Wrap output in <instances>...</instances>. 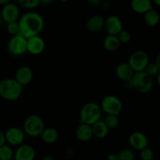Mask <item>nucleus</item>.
<instances>
[{
  "instance_id": "obj_1",
  "label": "nucleus",
  "mask_w": 160,
  "mask_h": 160,
  "mask_svg": "<svg viewBox=\"0 0 160 160\" xmlns=\"http://www.w3.org/2000/svg\"><path fill=\"white\" fill-rule=\"evenodd\" d=\"M18 23L20 26V34L27 39L39 35L45 28L43 17L34 11L23 13L19 18Z\"/></svg>"
},
{
  "instance_id": "obj_2",
  "label": "nucleus",
  "mask_w": 160,
  "mask_h": 160,
  "mask_svg": "<svg viewBox=\"0 0 160 160\" xmlns=\"http://www.w3.org/2000/svg\"><path fill=\"white\" fill-rule=\"evenodd\" d=\"M23 87L14 78H6L0 81V97L6 101H16L21 96Z\"/></svg>"
},
{
  "instance_id": "obj_3",
  "label": "nucleus",
  "mask_w": 160,
  "mask_h": 160,
  "mask_svg": "<svg viewBox=\"0 0 160 160\" xmlns=\"http://www.w3.org/2000/svg\"><path fill=\"white\" fill-rule=\"evenodd\" d=\"M102 112V111L100 105L93 102L86 103L83 106L80 112L81 123H85L92 126V124L101 120Z\"/></svg>"
},
{
  "instance_id": "obj_4",
  "label": "nucleus",
  "mask_w": 160,
  "mask_h": 160,
  "mask_svg": "<svg viewBox=\"0 0 160 160\" xmlns=\"http://www.w3.org/2000/svg\"><path fill=\"white\" fill-rule=\"evenodd\" d=\"M45 129V123L40 116L30 115L23 122V130L25 134L31 138L40 137L41 134Z\"/></svg>"
},
{
  "instance_id": "obj_5",
  "label": "nucleus",
  "mask_w": 160,
  "mask_h": 160,
  "mask_svg": "<svg viewBox=\"0 0 160 160\" xmlns=\"http://www.w3.org/2000/svg\"><path fill=\"white\" fill-rule=\"evenodd\" d=\"M133 89L140 94H147L153 87V78L147 74L145 71L136 72L131 78Z\"/></svg>"
},
{
  "instance_id": "obj_6",
  "label": "nucleus",
  "mask_w": 160,
  "mask_h": 160,
  "mask_svg": "<svg viewBox=\"0 0 160 160\" xmlns=\"http://www.w3.org/2000/svg\"><path fill=\"white\" fill-rule=\"evenodd\" d=\"M6 49L9 55L19 57L27 52V38L21 34L11 36L7 42Z\"/></svg>"
},
{
  "instance_id": "obj_7",
  "label": "nucleus",
  "mask_w": 160,
  "mask_h": 160,
  "mask_svg": "<svg viewBox=\"0 0 160 160\" xmlns=\"http://www.w3.org/2000/svg\"><path fill=\"white\" fill-rule=\"evenodd\" d=\"M100 107L106 115L119 116L123 109V103L115 95H106L102 100Z\"/></svg>"
},
{
  "instance_id": "obj_8",
  "label": "nucleus",
  "mask_w": 160,
  "mask_h": 160,
  "mask_svg": "<svg viewBox=\"0 0 160 160\" xmlns=\"http://www.w3.org/2000/svg\"><path fill=\"white\" fill-rule=\"evenodd\" d=\"M149 62V57L145 52L137 50L130 56L128 62L134 73L144 71Z\"/></svg>"
},
{
  "instance_id": "obj_9",
  "label": "nucleus",
  "mask_w": 160,
  "mask_h": 160,
  "mask_svg": "<svg viewBox=\"0 0 160 160\" xmlns=\"http://www.w3.org/2000/svg\"><path fill=\"white\" fill-rule=\"evenodd\" d=\"M6 143L12 146H20L25 140V133L21 128L11 127L4 132Z\"/></svg>"
},
{
  "instance_id": "obj_10",
  "label": "nucleus",
  "mask_w": 160,
  "mask_h": 160,
  "mask_svg": "<svg viewBox=\"0 0 160 160\" xmlns=\"http://www.w3.org/2000/svg\"><path fill=\"white\" fill-rule=\"evenodd\" d=\"M0 12H1L3 21L6 24L11 22L18 21L20 18V9H19V6L15 3L9 2L5 5Z\"/></svg>"
},
{
  "instance_id": "obj_11",
  "label": "nucleus",
  "mask_w": 160,
  "mask_h": 160,
  "mask_svg": "<svg viewBox=\"0 0 160 160\" xmlns=\"http://www.w3.org/2000/svg\"><path fill=\"white\" fill-rule=\"evenodd\" d=\"M104 29L109 35L117 36L123 29L121 19L116 15H110L105 19Z\"/></svg>"
},
{
  "instance_id": "obj_12",
  "label": "nucleus",
  "mask_w": 160,
  "mask_h": 160,
  "mask_svg": "<svg viewBox=\"0 0 160 160\" xmlns=\"http://www.w3.org/2000/svg\"><path fill=\"white\" fill-rule=\"evenodd\" d=\"M45 48V42L40 35L34 36L27 39V52L30 54L40 55Z\"/></svg>"
},
{
  "instance_id": "obj_13",
  "label": "nucleus",
  "mask_w": 160,
  "mask_h": 160,
  "mask_svg": "<svg viewBox=\"0 0 160 160\" xmlns=\"http://www.w3.org/2000/svg\"><path fill=\"white\" fill-rule=\"evenodd\" d=\"M34 78V73L32 69L28 66H21L17 69L14 79L22 86L31 84Z\"/></svg>"
},
{
  "instance_id": "obj_14",
  "label": "nucleus",
  "mask_w": 160,
  "mask_h": 160,
  "mask_svg": "<svg viewBox=\"0 0 160 160\" xmlns=\"http://www.w3.org/2000/svg\"><path fill=\"white\" fill-rule=\"evenodd\" d=\"M129 144L133 149L141 151L148 147V139L147 136L140 131L133 132L129 137Z\"/></svg>"
},
{
  "instance_id": "obj_15",
  "label": "nucleus",
  "mask_w": 160,
  "mask_h": 160,
  "mask_svg": "<svg viewBox=\"0 0 160 160\" xmlns=\"http://www.w3.org/2000/svg\"><path fill=\"white\" fill-rule=\"evenodd\" d=\"M36 152L31 145L22 144L14 152V160H34Z\"/></svg>"
},
{
  "instance_id": "obj_16",
  "label": "nucleus",
  "mask_w": 160,
  "mask_h": 160,
  "mask_svg": "<svg viewBox=\"0 0 160 160\" xmlns=\"http://www.w3.org/2000/svg\"><path fill=\"white\" fill-rule=\"evenodd\" d=\"M105 19L100 15H93L88 20L86 28L88 31L93 34L99 33L104 29Z\"/></svg>"
},
{
  "instance_id": "obj_17",
  "label": "nucleus",
  "mask_w": 160,
  "mask_h": 160,
  "mask_svg": "<svg viewBox=\"0 0 160 160\" xmlns=\"http://www.w3.org/2000/svg\"><path fill=\"white\" fill-rule=\"evenodd\" d=\"M115 73L119 79L122 81H125L131 80L134 76V72L128 62H121L116 67Z\"/></svg>"
},
{
  "instance_id": "obj_18",
  "label": "nucleus",
  "mask_w": 160,
  "mask_h": 160,
  "mask_svg": "<svg viewBox=\"0 0 160 160\" xmlns=\"http://www.w3.org/2000/svg\"><path fill=\"white\" fill-rule=\"evenodd\" d=\"M131 7L136 13L145 14L153 9L152 2V0H131Z\"/></svg>"
},
{
  "instance_id": "obj_19",
  "label": "nucleus",
  "mask_w": 160,
  "mask_h": 160,
  "mask_svg": "<svg viewBox=\"0 0 160 160\" xmlns=\"http://www.w3.org/2000/svg\"><path fill=\"white\" fill-rule=\"evenodd\" d=\"M76 137L82 142L90 141L93 138L92 126L85 123H81L76 130Z\"/></svg>"
},
{
  "instance_id": "obj_20",
  "label": "nucleus",
  "mask_w": 160,
  "mask_h": 160,
  "mask_svg": "<svg viewBox=\"0 0 160 160\" xmlns=\"http://www.w3.org/2000/svg\"><path fill=\"white\" fill-rule=\"evenodd\" d=\"M92 130L93 137H95L98 139L106 138L109 135V131H110L106 125V123L103 122V120H101L92 125Z\"/></svg>"
},
{
  "instance_id": "obj_21",
  "label": "nucleus",
  "mask_w": 160,
  "mask_h": 160,
  "mask_svg": "<svg viewBox=\"0 0 160 160\" xmlns=\"http://www.w3.org/2000/svg\"><path fill=\"white\" fill-rule=\"evenodd\" d=\"M41 138L46 144H54L59 138V133L54 128H45L40 135Z\"/></svg>"
},
{
  "instance_id": "obj_22",
  "label": "nucleus",
  "mask_w": 160,
  "mask_h": 160,
  "mask_svg": "<svg viewBox=\"0 0 160 160\" xmlns=\"http://www.w3.org/2000/svg\"><path fill=\"white\" fill-rule=\"evenodd\" d=\"M120 42H119L118 38L116 35H109L108 34L103 40V47L108 52H116L119 49L120 46Z\"/></svg>"
},
{
  "instance_id": "obj_23",
  "label": "nucleus",
  "mask_w": 160,
  "mask_h": 160,
  "mask_svg": "<svg viewBox=\"0 0 160 160\" xmlns=\"http://www.w3.org/2000/svg\"><path fill=\"white\" fill-rule=\"evenodd\" d=\"M145 23L149 27H156L159 24L160 15L156 9H152L144 14Z\"/></svg>"
},
{
  "instance_id": "obj_24",
  "label": "nucleus",
  "mask_w": 160,
  "mask_h": 160,
  "mask_svg": "<svg viewBox=\"0 0 160 160\" xmlns=\"http://www.w3.org/2000/svg\"><path fill=\"white\" fill-rule=\"evenodd\" d=\"M14 152L10 145L5 144L0 147V160H12Z\"/></svg>"
},
{
  "instance_id": "obj_25",
  "label": "nucleus",
  "mask_w": 160,
  "mask_h": 160,
  "mask_svg": "<svg viewBox=\"0 0 160 160\" xmlns=\"http://www.w3.org/2000/svg\"><path fill=\"white\" fill-rule=\"evenodd\" d=\"M135 156L131 148H123L119 153H117V160H134Z\"/></svg>"
},
{
  "instance_id": "obj_26",
  "label": "nucleus",
  "mask_w": 160,
  "mask_h": 160,
  "mask_svg": "<svg viewBox=\"0 0 160 160\" xmlns=\"http://www.w3.org/2000/svg\"><path fill=\"white\" fill-rule=\"evenodd\" d=\"M106 126L108 127L109 130L113 129V128H117L119 124V117L118 116L116 115H106L105 117L104 120H103Z\"/></svg>"
},
{
  "instance_id": "obj_27",
  "label": "nucleus",
  "mask_w": 160,
  "mask_h": 160,
  "mask_svg": "<svg viewBox=\"0 0 160 160\" xmlns=\"http://www.w3.org/2000/svg\"><path fill=\"white\" fill-rule=\"evenodd\" d=\"M20 6L26 9H34L40 5L39 0H17Z\"/></svg>"
},
{
  "instance_id": "obj_28",
  "label": "nucleus",
  "mask_w": 160,
  "mask_h": 160,
  "mask_svg": "<svg viewBox=\"0 0 160 160\" xmlns=\"http://www.w3.org/2000/svg\"><path fill=\"white\" fill-rule=\"evenodd\" d=\"M144 71H145L147 74L149 75L150 77H152V78H155L157 75H159L160 73V68L156 66V64L154 62H149L148 65H147V67H145Z\"/></svg>"
},
{
  "instance_id": "obj_29",
  "label": "nucleus",
  "mask_w": 160,
  "mask_h": 160,
  "mask_svg": "<svg viewBox=\"0 0 160 160\" xmlns=\"http://www.w3.org/2000/svg\"><path fill=\"white\" fill-rule=\"evenodd\" d=\"M6 29L8 34H10L11 36L20 34V26H19L18 21L6 23Z\"/></svg>"
},
{
  "instance_id": "obj_30",
  "label": "nucleus",
  "mask_w": 160,
  "mask_h": 160,
  "mask_svg": "<svg viewBox=\"0 0 160 160\" xmlns=\"http://www.w3.org/2000/svg\"><path fill=\"white\" fill-rule=\"evenodd\" d=\"M117 36L120 44H128L131 40V34L127 30L123 29Z\"/></svg>"
},
{
  "instance_id": "obj_31",
  "label": "nucleus",
  "mask_w": 160,
  "mask_h": 160,
  "mask_svg": "<svg viewBox=\"0 0 160 160\" xmlns=\"http://www.w3.org/2000/svg\"><path fill=\"white\" fill-rule=\"evenodd\" d=\"M139 152H140V158L142 160H153L154 159V152L148 147H146Z\"/></svg>"
},
{
  "instance_id": "obj_32",
  "label": "nucleus",
  "mask_w": 160,
  "mask_h": 160,
  "mask_svg": "<svg viewBox=\"0 0 160 160\" xmlns=\"http://www.w3.org/2000/svg\"><path fill=\"white\" fill-rule=\"evenodd\" d=\"M123 85L124 87V88L128 89V90H131V89H133V84L132 81L131 80H128V81H123Z\"/></svg>"
},
{
  "instance_id": "obj_33",
  "label": "nucleus",
  "mask_w": 160,
  "mask_h": 160,
  "mask_svg": "<svg viewBox=\"0 0 160 160\" xmlns=\"http://www.w3.org/2000/svg\"><path fill=\"white\" fill-rule=\"evenodd\" d=\"M99 6L102 8V9H103V10H108V9H109V7H110V4H109L108 1L103 0L102 2L100 4Z\"/></svg>"
},
{
  "instance_id": "obj_34",
  "label": "nucleus",
  "mask_w": 160,
  "mask_h": 160,
  "mask_svg": "<svg viewBox=\"0 0 160 160\" xmlns=\"http://www.w3.org/2000/svg\"><path fill=\"white\" fill-rule=\"evenodd\" d=\"M103 0H87L88 2L91 5V6H100Z\"/></svg>"
},
{
  "instance_id": "obj_35",
  "label": "nucleus",
  "mask_w": 160,
  "mask_h": 160,
  "mask_svg": "<svg viewBox=\"0 0 160 160\" xmlns=\"http://www.w3.org/2000/svg\"><path fill=\"white\" fill-rule=\"evenodd\" d=\"M55 2V0H39L40 5H42L44 6H48L52 4Z\"/></svg>"
},
{
  "instance_id": "obj_36",
  "label": "nucleus",
  "mask_w": 160,
  "mask_h": 160,
  "mask_svg": "<svg viewBox=\"0 0 160 160\" xmlns=\"http://www.w3.org/2000/svg\"><path fill=\"white\" fill-rule=\"evenodd\" d=\"M6 143V138H5V134L2 130H0V147L5 145Z\"/></svg>"
},
{
  "instance_id": "obj_37",
  "label": "nucleus",
  "mask_w": 160,
  "mask_h": 160,
  "mask_svg": "<svg viewBox=\"0 0 160 160\" xmlns=\"http://www.w3.org/2000/svg\"><path fill=\"white\" fill-rule=\"evenodd\" d=\"M107 160H117V153H110L108 156Z\"/></svg>"
},
{
  "instance_id": "obj_38",
  "label": "nucleus",
  "mask_w": 160,
  "mask_h": 160,
  "mask_svg": "<svg viewBox=\"0 0 160 160\" xmlns=\"http://www.w3.org/2000/svg\"><path fill=\"white\" fill-rule=\"evenodd\" d=\"M155 63L156 64V66H157L158 67H159L160 68V55L158 54L157 57H156V60H155Z\"/></svg>"
},
{
  "instance_id": "obj_39",
  "label": "nucleus",
  "mask_w": 160,
  "mask_h": 160,
  "mask_svg": "<svg viewBox=\"0 0 160 160\" xmlns=\"http://www.w3.org/2000/svg\"><path fill=\"white\" fill-rule=\"evenodd\" d=\"M12 0H0V5L1 6H5V5L8 4V3L11 2Z\"/></svg>"
},
{
  "instance_id": "obj_40",
  "label": "nucleus",
  "mask_w": 160,
  "mask_h": 160,
  "mask_svg": "<svg viewBox=\"0 0 160 160\" xmlns=\"http://www.w3.org/2000/svg\"><path fill=\"white\" fill-rule=\"evenodd\" d=\"M42 160H56V159H55L52 156H50V155H48V156H45Z\"/></svg>"
},
{
  "instance_id": "obj_41",
  "label": "nucleus",
  "mask_w": 160,
  "mask_h": 160,
  "mask_svg": "<svg viewBox=\"0 0 160 160\" xmlns=\"http://www.w3.org/2000/svg\"><path fill=\"white\" fill-rule=\"evenodd\" d=\"M4 23H5V22L3 21V19H2V17L1 12H0V28L3 26V24H4Z\"/></svg>"
},
{
  "instance_id": "obj_42",
  "label": "nucleus",
  "mask_w": 160,
  "mask_h": 160,
  "mask_svg": "<svg viewBox=\"0 0 160 160\" xmlns=\"http://www.w3.org/2000/svg\"><path fill=\"white\" fill-rule=\"evenodd\" d=\"M152 3H154L156 6H160V0H152Z\"/></svg>"
},
{
  "instance_id": "obj_43",
  "label": "nucleus",
  "mask_w": 160,
  "mask_h": 160,
  "mask_svg": "<svg viewBox=\"0 0 160 160\" xmlns=\"http://www.w3.org/2000/svg\"><path fill=\"white\" fill-rule=\"evenodd\" d=\"M60 2H68L70 1V0H59Z\"/></svg>"
}]
</instances>
